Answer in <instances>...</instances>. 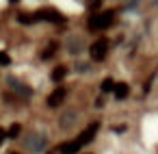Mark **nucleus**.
I'll return each instance as SVG.
<instances>
[{
    "instance_id": "obj_1",
    "label": "nucleus",
    "mask_w": 158,
    "mask_h": 154,
    "mask_svg": "<svg viewBox=\"0 0 158 154\" xmlns=\"http://www.w3.org/2000/svg\"><path fill=\"white\" fill-rule=\"evenodd\" d=\"M113 20H115V11L95 13V15H91V20H89V28H91V31H104V28H108V26L113 24Z\"/></svg>"
},
{
    "instance_id": "obj_2",
    "label": "nucleus",
    "mask_w": 158,
    "mask_h": 154,
    "mask_svg": "<svg viewBox=\"0 0 158 154\" xmlns=\"http://www.w3.org/2000/svg\"><path fill=\"white\" fill-rule=\"evenodd\" d=\"M89 52H91V59H93V61H104V59H106V52H108V41H106V39H98V41L89 48Z\"/></svg>"
},
{
    "instance_id": "obj_3",
    "label": "nucleus",
    "mask_w": 158,
    "mask_h": 154,
    "mask_svg": "<svg viewBox=\"0 0 158 154\" xmlns=\"http://www.w3.org/2000/svg\"><path fill=\"white\" fill-rule=\"evenodd\" d=\"M35 18H37V20H44V22H54V24L65 22V18H63L56 9H41V11L35 13Z\"/></svg>"
},
{
    "instance_id": "obj_4",
    "label": "nucleus",
    "mask_w": 158,
    "mask_h": 154,
    "mask_svg": "<svg viewBox=\"0 0 158 154\" xmlns=\"http://www.w3.org/2000/svg\"><path fill=\"white\" fill-rule=\"evenodd\" d=\"M98 128H100V124H91V126H87L82 132H80V137L76 139L80 145H87V143H91L93 141V137H95V132H98Z\"/></svg>"
},
{
    "instance_id": "obj_5",
    "label": "nucleus",
    "mask_w": 158,
    "mask_h": 154,
    "mask_svg": "<svg viewBox=\"0 0 158 154\" xmlns=\"http://www.w3.org/2000/svg\"><path fill=\"white\" fill-rule=\"evenodd\" d=\"M65 96H67V91L63 89V87H59V89H54L50 96H48V106H52V109H56L63 100H65Z\"/></svg>"
},
{
    "instance_id": "obj_6",
    "label": "nucleus",
    "mask_w": 158,
    "mask_h": 154,
    "mask_svg": "<svg viewBox=\"0 0 158 154\" xmlns=\"http://www.w3.org/2000/svg\"><path fill=\"white\" fill-rule=\"evenodd\" d=\"M80 148H82V145H80L78 141H67V143H61V145H59V152H61V154H78Z\"/></svg>"
},
{
    "instance_id": "obj_7",
    "label": "nucleus",
    "mask_w": 158,
    "mask_h": 154,
    "mask_svg": "<svg viewBox=\"0 0 158 154\" xmlns=\"http://www.w3.org/2000/svg\"><path fill=\"white\" fill-rule=\"evenodd\" d=\"M115 98L117 100H123V98H128V93H130V87L126 85V83H115Z\"/></svg>"
},
{
    "instance_id": "obj_8",
    "label": "nucleus",
    "mask_w": 158,
    "mask_h": 154,
    "mask_svg": "<svg viewBox=\"0 0 158 154\" xmlns=\"http://www.w3.org/2000/svg\"><path fill=\"white\" fill-rule=\"evenodd\" d=\"M65 74H67V67H65V65H59V67H54V72H52V80L59 83V80L65 78Z\"/></svg>"
},
{
    "instance_id": "obj_9",
    "label": "nucleus",
    "mask_w": 158,
    "mask_h": 154,
    "mask_svg": "<svg viewBox=\"0 0 158 154\" xmlns=\"http://www.w3.org/2000/svg\"><path fill=\"white\" fill-rule=\"evenodd\" d=\"M9 83H11V85H13V89H18V91H20L22 96H31V93H33V91H31L28 87H22V85H20L18 80H13V78H9Z\"/></svg>"
},
{
    "instance_id": "obj_10",
    "label": "nucleus",
    "mask_w": 158,
    "mask_h": 154,
    "mask_svg": "<svg viewBox=\"0 0 158 154\" xmlns=\"http://www.w3.org/2000/svg\"><path fill=\"white\" fill-rule=\"evenodd\" d=\"M44 143H46V141H44V137H39V135H37V139H35V141H33V139H28V143H26V145H28V148H33V150H41V145H44Z\"/></svg>"
},
{
    "instance_id": "obj_11",
    "label": "nucleus",
    "mask_w": 158,
    "mask_h": 154,
    "mask_svg": "<svg viewBox=\"0 0 158 154\" xmlns=\"http://www.w3.org/2000/svg\"><path fill=\"white\" fill-rule=\"evenodd\" d=\"M113 89H115V80H113V78H104V83H102V91L108 93V91H113Z\"/></svg>"
},
{
    "instance_id": "obj_12",
    "label": "nucleus",
    "mask_w": 158,
    "mask_h": 154,
    "mask_svg": "<svg viewBox=\"0 0 158 154\" xmlns=\"http://www.w3.org/2000/svg\"><path fill=\"white\" fill-rule=\"evenodd\" d=\"M20 132H22V126H20V124H13V126L9 128V132H7V137H9V139H15V137H18Z\"/></svg>"
},
{
    "instance_id": "obj_13",
    "label": "nucleus",
    "mask_w": 158,
    "mask_h": 154,
    "mask_svg": "<svg viewBox=\"0 0 158 154\" xmlns=\"http://www.w3.org/2000/svg\"><path fill=\"white\" fill-rule=\"evenodd\" d=\"M18 20H20V24H33V22H37V18L35 15H28V13H22Z\"/></svg>"
},
{
    "instance_id": "obj_14",
    "label": "nucleus",
    "mask_w": 158,
    "mask_h": 154,
    "mask_svg": "<svg viewBox=\"0 0 158 154\" xmlns=\"http://www.w3.org/2000/svg\"><path fill=\"white\" fill-rule=\"evenodd\" d=\"M54 50H56V44H50V46L46 48V52L41 54V59H50V57L54 54Z\"/></svg>"
},
{
    "instance_id": "obj_15",
    "label": "nucleus",
    "mask_w": 158,
    "mask_h": 154,
    "mask_svg": "<svg viewBox=\"0 0 158 154\" xmlns=\"http://www.w3.org/2000/svg\"><path fill=\"white\" fill-rule=\"evenodd\" d=\"M11 63V57L7 52H0V65H9Z\"/></svg>"
},
{
    "instance_id": "obj_16",
    "label": "nucleus",
    "mask_w": 158,
    "mask_h": 154,
    "mask_svg": "<svg viewBox=\"0 0 158 154\" xmlns=\"http://www.w3.org/2000/svg\"><path fill=\"white\" fill-rule=\"evenodd\" d=\"M72 117H74V113H67V115L63 117V122H61V124H63V128H67V126H72Z\"/></svg>"
},
{
    "instance_id": "obj_17",
    "label": "nucleus",
    "mask_w": 158,
    "mask_h": 154,
    "mask_svg": "<svg viewBox=\"0 0 158 154\" xmlns=\"http://www.w3.org/2000/svg\"><path fill=\"white\" fill-rule=\"evenodd\" d=\"M100 2H102V0H91L89 7H91V9H98V7H100Z\"/></svg>"
},
{
    "instance_id": "obj_18",
    "label": "nucleus",
    "mask_w": 158,
    "mask_h": 154,
    "mask_svg": "<svg viewBox=\"0 0 158 154\" xmlns=\"http://www.w3.org/2000/svg\"><path fill=\"white\" fill-rule=\"evenodd\" d=\"M5 139H7V132H5L2 128H0V145H2V141H5Z\"/></svg>"
},
{
    "instance_id": "obj_19",
    "label": "nucleus",
    "mask_w": 158,
    "mask_h": 154,
    "mask_svg": "<svg viewBox=\"0 0 158 154\" xmlns=\"http://www.w3.org/2000/svg\"><path fill=\"white\" fill-rule=\"evenodd\" d=\"M11 154H15V152H11Z\"/></svg>"
}]
</instances>
